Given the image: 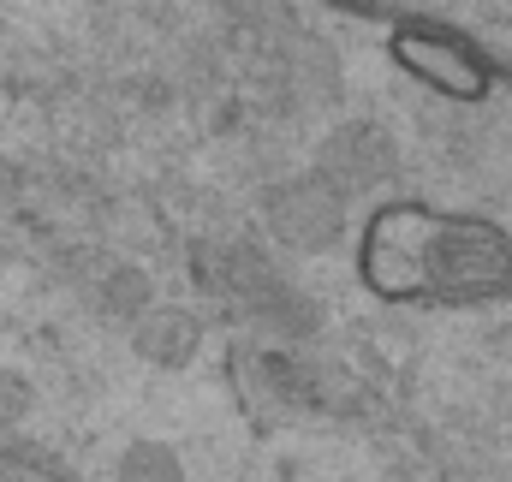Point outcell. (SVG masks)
Returning a JSON list of instances; mask_svg holds the SVG:
<instances>
[{"label": "cell", "instance_id": "cell-1", "mask_svg": "<svg viewBox=\"0 0 512 482\" xmlns=\"http://www.w3.org/2000/svg\"><path fill=\"white\" fill-rule=\"evenodd\" d=\"M364 280L382 298H429V304L495 298L512 286V244L483 221L387 209L370 221L364 239Z\"/></svg>", "mask_w": 512, "mask_h": 482}, {"label": "cell", "instance_id": "cell-2", "mask_svg": "<svg viewBox=\"0 0 512 482\" xmlns=\"http://www.w3.org/2000/svg\"><path fill=\"white\" fill-rule=\"evenodd\" d=\"M393 54H399V66H411L417 78L441 84L447 96H477L483 90V60L453 30H399L393 36Z\"/></svg>", "mask_w": 512, "mask_h": 482}]
</instances>
